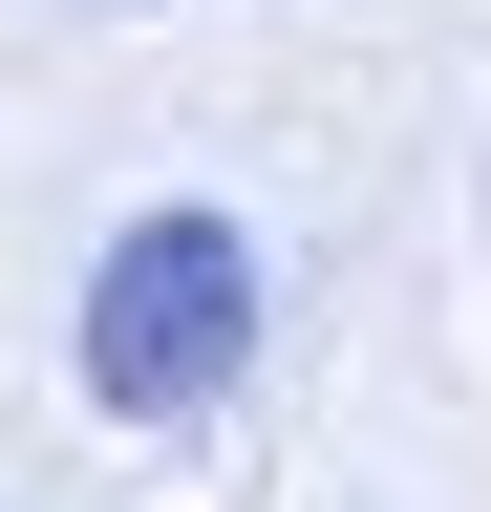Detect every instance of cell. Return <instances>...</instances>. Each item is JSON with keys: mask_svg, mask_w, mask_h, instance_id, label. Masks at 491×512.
Here are the masks:
<instances>
[{"mask_svg": "<svg viewBox=\"0 0 491 512\" xmlns=\"http://www.w3.org/2000/svg\"><path fill=\"white\" fill-rule=\"evenodd\" d=\"M235 363H257V235L235 214H129L107 278H86V384L129 427H193Z\"/></svg>", "mask_w": 491, "mask_h": 512, "instance_id": "obj_1", "label": "cell"}]
</instances>
